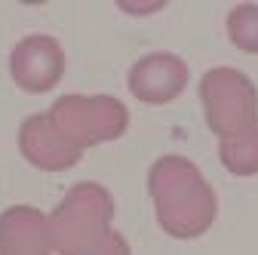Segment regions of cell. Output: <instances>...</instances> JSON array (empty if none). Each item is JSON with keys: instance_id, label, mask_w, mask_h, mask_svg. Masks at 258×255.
<instances>
[{"instance_id": "obj_1", "label": "cell", "mask_w": 258, "mask_h": 255, "mask_svg": "<svg viewBox=\"0 0 258 255\" xmlns=\"http://www.w3.org/2000/svg\"><path fill=\"white\" fill-rule=\"evenodd\" d=\"M148 190L157 209V221L169 237H203L218 212L215 190L187 157H160L148 172Z\"/></svg>"}, {"instance_id": "obj_2", "label": "cell", "mask_w": 258, "mask_h": 255, "mask_svg": "<svg viewBox=\"0 0 258 255\" xmlns=\"http://www.w3.org/2000/svg\"><path fill=\"white\" fill-rule=\"evenodd\" d=\"M114 218V197L95 181L74 184L49 215L52 249L58 255H89L108 234Z\"/></svg>"}, {"instance_id": "obj_3", "label": "cell", "mask_w": 258, "mask_h": 255, "mask_svg": "<svg viewBox=\"0 0 258 255\" xmlns=\"http://www.w3.org/2000/svg\"><path fill=\"white\" fill-rule=\"evenodd\" d=\"M49 120L74 148L114 142L126 133L129 111L114 95H61L49 108Z\"/></svg>"}, {"instance_id": "obj_4", "label": "cell", "mask_w": 258, "mask_h": 255, "mask_svg": "<svg viewBox=\"0 0 258 255\" xmlns=\"http://www.w3.org/2000/svg\"><path fill=\"white\" fill-rule=\"evenodd\" d=\"M206 123L218 139H231L258 123V89L237 68H212L200 80Z\"/></svg>"}, {"instance_id": "obj_5", "label": "cell", "mask_w": 258, "mask_h": 255, "mask_svg": "<svg viewBox=\"0 0 258 255\" xmlns=\"http://www.w3.org/2000/svg\"><path fill=\"white\" fill-rule=\"evenodd\" d=\"M10 71L25 92H49L64 74V49L46 34L22 37L10 55Z\"/></svg>"}, {"instance_id": "obj_6", "label": "cell", "mask_w": 258, "mask_h": 255, "mask_svg": "<svg viewBox=\"0 0 258 255\" xmlns=\"http://www.w3.org/2000/svg\"><path fill=\"white\" fill-rule=\"evenodd\" d=\"M187 65L172 52H151L129 68V92L145 105H169L187 86Z\"/></svg>"}, {"instance_id": "obj_7", "label": "cell", "mask_w": 258, "mask_h": 255, "mask_svg": "<svg viewBox=\"0 0 258 255\" xmlns=\"http://www.w3.org/2000/svg\"><path fill=\"white\" fill-rule=\"evenodd\" d=\"M19 148L25 154V160L37 169L46 172H64L80 163L83 151L74 148L68 139H64L55 123L49 120V114H31L22 130H19Z\"/></svg>"}, {"instance_id": "obj_8", "label": "cell", "mask_w": 258, "mask_h": 255, "mask_svg": "<svg viewBox=\"0 0 258 255\" xmlns=\"http://www.w3.org/2000/svg\"><path fill=\"white\" fill-rule=\"evenodd\" d=\"M49 218L34 206H10L0 212V255H49Z\"/></svg>"}, {"instance_id": "obj_9", "label": "cell", "mask_w": 258, "mask_h": 255, "mask_svg": "<svg viewBox=\"0 0 258 255\" xmlns=\"http://www.w3.org/2000/svg\"><path fill=\"white\" fill-rule=\"evenodd\" d=\"M218 157H221L224 169L234 175H243V178L258 175V123L231 136V139H221Z\"/></svg>"}, {"instance_id": "obj_10", "label": "cell", "mask_w": 258, "mask_h": 255, "mask_svg": "<svg viewBox=\"0 0 258 255\" xmlns=\"http://www.w3.org/2000/svg\"><path fill=\"white\" fill-rule=\"evenodd\" d=\"M228 37L237 49L258 55V4H240L228 13Z\"/></svg>"}, {"instance_id": "obj_11", "label": "cell", "mask_w": 258, "mask_h": 255, "mask_svg": "<svg viewBox=\"0 0 258 255\" xmlns=\"http://www.w3.org/2000/svg\"><path fill=\"white\" fill-rule=\"evenodd\" d=\"M89 255H133V252H129V243L117 234V231H111L99 246H95Z\"/></svg>"}]
</instances>
